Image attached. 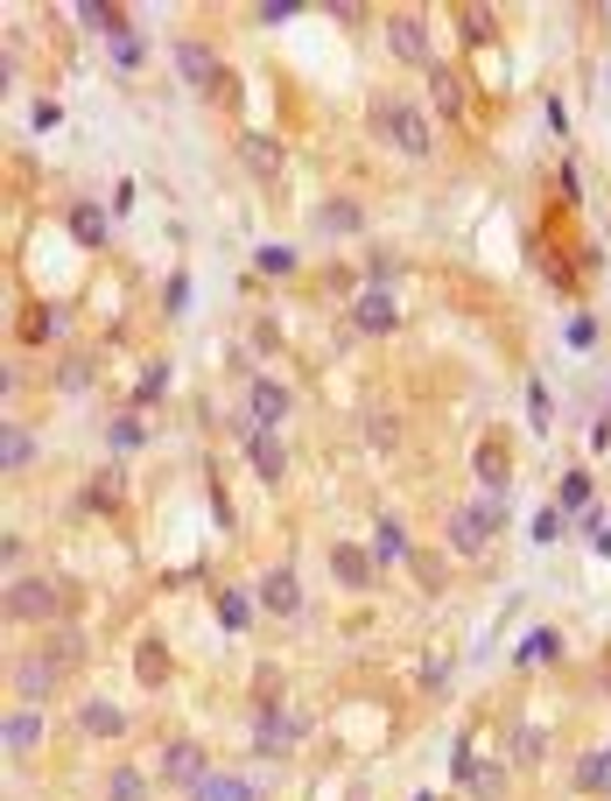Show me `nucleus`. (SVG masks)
<instances>
[{
    "label": "nucleus",
    "instance_id": "f257e3e1",
    "mask_svg": "<svg viewBox=\"0 0 611 801\" xmlns=\"http://www.w3.org/2000/svg\"><path fill=\"white\" fill-rule=\"evenodd\" d=\"M366 127H373L387 148L415 156V162H429V156H436V120H429L422 106H415V92H373Z\"/></svg>",
    "mask_w": 611,
    "mask_h": 801
},
{
    "label": "nucleus",
    "instance_id": "f03ea898",
    "mask_svg": "<svg viewBox=\"0 0 611 801\" xmlns=\"http://www.w3.org/2000/svg\"><path fill=\"white\" fill-rule=\"evenodd\" d=\"M302 738H310V717L289 711L275 682H260V690H254V717H246V752H254V759H289Z\"/></svg>",
    "mask_w": 611,
    "mask_h": 801
},
{
    "label": "nucleus",
    "instance_id": "7ed1b4c3",
    "mask_svg": "<svg viewBox=\"0 0 611 801\" xmlns=\"http://www.w3.org/2000/svg\"><path fill=\"white\" fill-rule=\"evenodd\" d=\"M71 590L64 577H43V569H22V577H8V619L14 626H56L71 612Z\"/></svg>",
    "mask_w": 611,
    "mask_h": 801
},
{
    "label": "nucleus",
    "instance_id": "20e7f679",
    "mask_svg": "<svg viewBox=\"0 0 611 801\" xmlns=\"http://www.w3.org/2000/svg\"><path fill=\"white\" fill-rule=\"evenodd\" d=\"M500 527H506V506L500 500H471V506H450V521H443V548L457 563H479L492 542H500Z\"/></svg>",
    "mask_w": 611,
    "mask_h": 801
},
{
    "label": "nucleus",
    "instance_id": "39448f33",
    "mask_svg": "<svg viewBox=\"0 0 611 801\" xmlns=\"http://www.w3.org/2000/svg\"><path fill=\"white\" fill-rule=\"evenodd\" d=\"M64 682H71V668L56 661L50 647H22V654L8 661V690H14V703H29V711H43Z\"/></svg>",
    "mask_w": 611,
    "mask_h": 801
},
{
    "label": "nucleus",
    "instance_id": "423d86ee",
    "mask_svg": "<svg viewBox=\"0 0 611 801\" xmlns=\"http://www.w3.org/2000/svg\"><path fill=\"white\" fill-rule=\"evenodd\" d=\"M169 56H176V78L197 92V99H225V78H233V71H225V56L204 43V35H176Z\"/></svg>",
    "mask_w": 611,
    "mask_h": 801
},
{
    "label": "nucleus",
    "instance_id": "0eeeda50",
    "mask_svg": "<svg viewBox=\"0 0 611 801\" xmlns=\"http://www.w3.org/2000/svg\"><path fill=\"white\" fill-rule=\"evenodd\" d=\"M239 415H246L254 429H275V436H281V429L296 423V387L254 366V373H246V408H239Z\"/></svg>",
    "mask_w": 611,
    "mask_h": 801
},
{
    "label": "nucleus",
    "instance_id": "6e6552de",
    "mask_svg": "<svg viewBox=\"0 0 611 801\" xmlns=\"http://www.w3.org/2000/svg\"><path fill=\"white\" fill-rule=\"evenodd\" d=\"M233 436H239V457H246V471H254V479L275 492L281 479H289V444H281L275 429H254L246 423V415H233Z\"/></svg>",
    "mask_w": 611,
    "mask_h": 801
},
{
    "label": "nucleus",
    "instance_id": "1a4fd4ad",
    "mask_svg": "<svg viewBox=\"0 0 611 801\" xmlns=\"http://www.w3.org/2000/svg\"><path fill=\"white\" fill-rule=\"evenodd\" d=\"M450 780L464 788L471 801H506V767H492V759L471 746V738H457V752H450Z\"/></svg>",
    "mask_w": 611,
    "mask_h": 801
},
{
    "label": "nucleus",
    "instance_id": "9d476101",
    "mask_svg": "<svg viewBox=\"0 0 611 801\" xmlns=\"http://www.w3.org/2000/svg\"><path fill=\"white\" fill-rule=\"evenodd\" d=\"M71 731L92 738V746H120V738L133 731V717L112 696H78V703H71Z\"/></svg>",
    "mask_w": 611,
    "mask_h": 801
},
{
    "label": "nucleus",
    "instance_id": "9b49d317",
    "mask_svg": "<svg viewBox=\"0 0 611 801\" xmlns=\"http://www.w3.org/2000/svg\"><path fill=\"white\" fill-rule=\"evenodd\" d=\"M345 323H352L358 338H394L400 331V296L394 289H366V281H358L352 302H345Z\"/></svg>",
    "mask_w": 611,
    "mask_h": 801
},
{
    "label": "nucleus",
    "instance_id": "f8f14e48",
    "mask_svg": "<svg viewBox=\"0 0 611 801\" xmlns=\"http://www.w3.org/2000/svg\"><path fill=\"white\" fill-rule=\"evenodd\" d=\"M204 773H218V767H212V752H204L197 738H162V759H156V780H162V788L190 794Z\"/></svg>",
    "mask_w": 611,
    "mask_h": 801
},
{
    "label": "nucleus",
    "instance_id": "ddd939ff",
    "mask_svg": "<svg viewBox=\"0 0 611 801\" xmlns=\"http://www.w3.org/2000/svg\"><path fill=\"white\" fill-rule=\"evenodd\" d=\"M233 156H239V169H246L254 183H281V177H289V148H281L275 134H260V127H239Z\"/></svg>",
    "mask_w": 611,
    "mask_h": 801
},
{
    "label": "nucleus",
    "instance_id": "4468645a",
    "mask_svg": "<svg viewBox=\"0 0 611 801\" xmlns=\"http://www.w3.org/2000/svg\"><path fill=\"white\" fill-rule=\"evenodd\" d=\"M254 598H260V612H275L281 626H296L310 605H302V577L289 563H275V569H260V584H254Z\"/></svg>",
    "mask_w": 611,
    "mask_h": 801
},
{
    "label": "nucleus",
    "instance_id": "2eb2a0df",
    "mask_svg": "<svg viewBox=\"0 0 611 801\" xmlns=\"http://www.w3.org/2000/svg\"><path fill=\"white\" fill-rule=\"evenodd\" d=\"M127 479H133V471L120 464V457H112L106 471H92V479L78 485V513H106V521H120V513H127Z\"/></svg>",
    "mask_w": 611,
    "mask_h": 801
},
{
    "label": "nucleus",
    "instance_id": "dca6fc26",
    "mask_svg": "<svg viewBox=\"0 0 611 801\" xmlns=\"http://www.w3.org/2000/svg\"><path fill=\"white\" fill-rule=\"evenodd\" d=\"M64 233L78 239L85 254H106V246H112V212H106L99 197H85V190H78V197L64 204Z\"/></svg>",
    "mask_w": 611,
    "mask_h": 801
},
{
    "label": "nucleus",
    "instance_id": "f3484780",
    "mask_svg": "<svg viewBox=\"0 0 611 801\" xmlns=\"http://www.w3.org/2000/svg\"><path fill=\"white\" fill-rule=\"evenodd\" d=\"M387 43H394V56H400V64H436V56H429V14L422 8H394L387 14Z\"/></svg>",
    "mask_w": 611,
    "mask_h": 801
},
{
    "label": "nucleus",
    "instance_id": "a211bd4d",
    "mask_svg": "<svg viewBox=\"0 0 611 801\" xmlns=\"http://www.w3.org/2000/svg\"><path fill=\"white\" fill-rule=\"evenodd\" d=\"M310 233L317 239H358L366 233V204L358 197H317L310 204Z\"/></svg>",
    "mask_w": 611,
    "mask_h": 801
},
{
    "label": "nucleus",
    "instance_id": "6ab92c4d",
    "mask_svg": "<svg viewBox=\"0 0 611 801\" xmlns=\"http://www.w3.org/2000/svg\"><path fill=\"white\" fill-rule=\"evenodd\" d=\"M331 577L337 590H379V563H373V548H358V542H331Z\"/></svg>",
    "mask_w": 611,
    "mask_h": 801
},
{
    "label": "nucleus",
    "instance_id": "aec40b11",
    "mask_svg": "<svg viewBox=\"0 0 611 801\" xmlns=\"http://www.w3.org/2000/svg\"><path fill=\"white\" fill-rule=\"evenodd\" d=\"M422 85H429V99H436V113H443L450 127H471V92H464V78H457L450 64H429Z\"/></svg>",
    "mask_w": 611,
    "mask_h": 801
},
{
    "label": "nucleus",
    "instance_id": "412c9836",
    "mask_svg": "<svg viewBox=\"0 0 611 801\" xmlns=\"http://www.w3.org/2000/svg\"><path fill=\"white\" fill-rule=\"evenodd\" d=\"M43 738H50L43 711L14 703V711H8V724H0V746H8V759H35V752H43Z\"/></svg>",
    "mask_w": 611,
    "mask_h": 801
},
{
    "label": "nucleus",
    "instance_id": "4be33fe9",
    "mask_svg": "<svg viewBox=\"0 0 611 801\" xmlns=\"http://www.w3.org/2000/svg\"><path fill=\"white\" fill-rule=\"evenodd\" d=\"M373 563L379 569H408L415 563V534H408L400 513H379V521H373Z\"/></svg>",
    "mask_w": 611,
    "mask_h": 801
},
{
    "label": "nucleus",
    "instance_id": "5701e85b",
    "mask_svg": "<svg viewBox=\"0 0 611 801\" xmlns=\"http://www.w3.org/2000/svg\"><path fill=\"white\" fill-rule=\"evenodd\" d=\"M212 612H218V626H225V633H254V612H260V598H254V590H246V584H212Z\"/></svg>",
    "mask_w": 611,
    "mask_h": 801
},
{
    "label": "nucleus",
    "instance_id": "b1692460",
    "mask_svg": "<svg viewBox=\"0 0 611 801\" xmlns=\"http://www.w3.org/2000/svg\"><path fill=\"white\" fill-rule=\"evenodd\" d=\"M556 661H569V640L556 626H527V633L513 640V668H556Z\"/></svg>",
    "mask_w": 611,
    "mask_h": 801
},
{
    "label": "nucleus",
    "instance_id": "393cba45",
    "mask_svg": "<svg viewBox=\"0 0 611 801\" xmlns=\"http://www.w3.org/2000/svg\"><path fill=\"white\" fill-rule=\"evenodd\" d=\"M35 457H43L35 429L22 423V415H8V423H0V471H8V479H22V471L35 464Z\"/></svg>",
    "mask_w": 611,
    "mask_h": 801
},
{
    "label": "nucleus",
    "instance_id": "a878e982",
    "mask_svg": "<svg viewBox=\"0 0 611 801\" xmlns=\"http://www.w3.org/2000/svg\"><path fill=\"white\" fill-rule=\"evenodd\" d=\"M183 801H267V788H260V780H246V773H225L218 767V773H204Z\"/></svg>",
    "mask_w": 611,
    "mask_h": 801
},
{
    "label": "nucleus",
    "instance_id": "bb28decb",
    "mask_svg": "<svg viewBox=\"0 0 611 801\" xmlns=\"http://www.w3.org/2000/svg\"><path fill=\"white\" fill-rule=\"evenodd\" d=\"M71 22L92 29V35H106V43L133 35V14H127V8H106V0H78V8H71Z\"/></svg>",
    "mask_w": 611,
    "mask_h": 801
},
{
    "label": "nucleus",
    "instance_id": "cd10ccee",
    "mask_svg": "<svg viewBox=\"0 0 611 801\" xmlns=\"http://www.w3.org/2000/svg\"><path fill=\"white\" fill-rule=\"evenodd\" d=\"M106 450L120 457V464H127L133 450H148V415H141V408H120V415L106 423Z\"/></svg>",
    "mask_w": 611,
    "mask_h": 801
},
{
    "label": "nucleus",
    "instance_id": "c85d7f7f",
    "mask_svg": "<svg viewBox=\"0 0 611 801\" xmlns=\"http://www.w3.org/2000/svg\"><path fill=\"white\" fill-rule=\"evenodd\" d=\"M156 794V780H148L133 759H120V767H106V780H99V801H148Z\"/></svg>",
    "mask_w": 611,
    "mask_h": 801
},
{
    "label": "nucleus",
    "instance_id": "c756f323",
    "mask_svg": "<svg viewBox=\"0 0 611 801\" xmlns=\"http://www.w3.org/2000/svg\"><path fill=\"white\" fill-rule=\"evenodd\" d=\"M71 323V310L64 302H29L22 310V323H14V338H22V345H43V338H56Z\"/></svg>",
    "mask_w": 611,
    "mask_h": 801
},
{
    "label": "nucleus",
    "instance_id": "7c9ffc66",
    "mask_svg": "<svg viewBox=\"0 0 611 801\" xmlns=\"http://www.w3.org/2000/svg\"><path fill=\"white\" fill-rule=\"evenodd\" d=\"M471 471H479V485L492 492V500H506V479H513V471H506V444H500V436H485V444L471 450Z\"/></svg>",
    "mask_w": 611,
    "mask_h": 801
},
{
    "label": "nucleus",
    "instance_id": "2f4dec72",
    "mask_svg": "<svg viewBox=\"0 0 611 801\" xmlns=\"http://www.w3.org/2000/svg\"><path fill=\"white\" fill-rule=\"evenodd\" d=\"M254 267H260V275H275V281H289V275H302V246L260 239V246H254Z\"/></svg>",
    "mask_w": 611,
    "mask_h": 801
},
{
    "label": "nucleus",
    "instance_id": "473e14b6",
    "mask_svg": "<svg viewBox=\"0 0 611 801\" xmlns=\"http://www.w3.org/2000/svg\"><path fill=\"white\" fill-rule=\"evenodd\" d=\"M556 506L569 513V521H583V513L598 506V479H590V471H562V485H556Z\"/></svg>",
    "mask_w": 611,
    "mask_h": 801
},
{
    "label": "nucleus",
    "instance_id": "72a5a7b5",
    "mask_svg": "<svg viewBox=\"0 0 611 801\" xmlns=\"http://www.w3.org/2000/svg\"><path fill=\"white\" fill-rule=\"evenodd\" d=\"M133 675H141L148 690H162V682H169V654H162V640H156V633L133 640Z\"/></svg>",
    "mask_w": 611,
    "mask_h": 801
},
{
    "label": "nucleus",
    "instance_id": "f704fd0d",
    "mask_svg": "<svg viewBox=\"0 0 611 801\" xmlns=\"http://www.w3.org/2000/svg\"><path fill=\"white\" fill-rule=\"evenodd\" d=\"M92 380H99V366H92V359H85V352H64V366H56V373H50V387H56V394H85V387H92Z\"/></svg>",
    "mask_w": 611,
    "mask_h": 801
},
{
    "label": "nucleus",
    "instance_id": "c9c22d12",
    "mask_svg": "<svg viewBox=\"0 0 611 801\" xmlns=\"http://www.w3.org/2000/svg\"><path fill=\"white\" fill-rule=\"evenodd\" d=\"M415 260H400V254H387V246H366V289H394L400 275H408Z\"/></svg>",
    "mask_w": 611,
    "mask_h": 801
},
{
    "label": "nucleus",
    "instance_id": "e433bc0d",
    "mask_svg": "<svg viewBox=\"0 0 611 801\" xmlns=\"http://www.w3.org/2000/svg\"><path fill=\"white\" fill-rule=\"evenodd\" d=\"M162 394H169V359H148L141 380H133V400H127V408H156Z\"/></svg>",
    "mask_w": 611,
    "mask_h": 801
},
{
    "label": "nucleus",
    "instance_id": "4c0bfd02",
    "mask_svg": "<svg viewBox=\"0 0 611 801\" xmlns=\"http://www.w3.org/2000/svg\"><path fill=\"white\" fill-rule=\"evenodd\" d=\"M577 794H611V746L577 759Z\"/></svg>",
    "mask_w": 611,
    "mask_h": 801
},
{
    "label": "nucleus",
    "instance_id": "58836bf2",
    "mask_svg": "<svg viewBox=\"0 0 611 801\" xmlns=\"http://www.w3.org/2000/svg\"><path fill=\"white\" fill-rule=\"evenodd\" d=\"M190 302H197V289H190V275L176 267V275L162 281V323H183V310H190Z\"/></svg>",
    "mask_w": 611,
    "mask_h": 801
},
{
    "label": "nucleus",
    "instance_id": "ea45409f",
    "mask_svg": "<svg viewBox=\"0 0 611 801\" xmlns=\"http://www.w3.org/2000/svg\"><path fill=\"white\" fill-rule=\"evenodd\" d=\"M457 35H464V43H492V35H500V14L492 8H457Z\"/></svg>",
    "mask_w": 611,
    "mask_h": 801
},
{
    "label": "nucleus",
    "instance_id": "a19ab883",
    "mask_svg": "<svg viewBox=\"0 0 611 801\" xmlns=\"http://www.w3.org/2000/svg\"><path fill=\"white\" fill-rule=\"evenodd\" d=\"M246 22H254V29H281V22H302V0H260V8H246Z\"/></svg>",
    "mask_w": 611,
    "mask_h": 801
},
{
    "label": "nucleus",
    "instance_id": "79ce46f5",
    "mask_svg": "<svg viewBox=\"0 0 611 801\" xmlns=\"http://www.w3.org/2000/svg\"><path fill=\"white\" fill-rule=\"evenodd\" d=\"M527 534H534L542 548H548V542H562V534H569V513H562V506H542V513H534V527H527Z\"/></svg>",
    "mask_w": 611,
    "mask_h": 801
},
{
    "label": "nucleus",
    "instance_id": "37998d69",
    "mask_svg": "<svg viewBox=\"0 0 611 801\" xmlns=\"http://www.w3.org/2000/svg\"><path fill=\"white\" fill-rule=\"evenodd\" d=\"M112 64H120L127 78H133V71L148 64V43H141V29H133V35H120V43H112Z\"/></svg>",
    "mask_w": 611,
    "mask_h": 801
},
{
    "label": "nucleus",
    "instance_id": "c03bdc74",
    "mask_svg": "<svg viewBox=\"0 0 611 801\" xmlns=\"http://www.w3.org/2000/svg\"><path fill=\"white\" fill-rule=\"evenodd\" d=\"M562 338H569L577 352H598V338H604V331H598V317L583 310V317H569V331H562Z\"/></svg>",
    "mask_w": 611,
    "mask_h": 801
},
{
    "label": "nucleus",
    "instance_id": "a18cd8bd",
    "mask_svg": "<svg viewBox=\"0 0 611 801\" xmlns=\"http://www.w3.org/2000/svg\"><path fill=\"white\" fill-rule=\"evenodd\" d=\"M527 429H534V436L548 429V387H542L534 373H527Z\"/></svg>",
    "mask_w": 611,
    "mask_h": 801
},
{
    "label": "nucleus",
    "instance_id": "49530a36",
    "mask_svg": "<svg viewBox=\"0 0 611 801\" xmlns=\"http://www.w3.org/2000/svg\"><path fill=\"white\" fill-rule=\"evenodd\" d=\"M542 746H548V731L534 724V731H521V738H513V759H521V767H534V759H542Z\"/></svg>",
    "mask_w": 611,
    "mask_h": 801
},
{
    "label": "nucleus",
    "instance_id": "de8ad7c7",
    "mask_svg": "<svg viewBox=\"0 0 611 801\" xmlns=\"http://www.w3.org/2000/svg\"><path fill=\"white\" fill-rule=\"evenodd\" d=\"M408 577H422V590H443V563H436V556H422V548H415Z\"/></svg>",
    "mask_w": 611,
    "mask_h": 801
},
{
    "label": "nucleus",
    "instance_id": "09e8293b",
    "mask_svg": "<svg viewBox=\"0 0 611 801\" xmlns=\"http://www.w3.org/2000/svg\"><path fill=\"white\" fill-rule=\"evenodd\" d=\"M556 190H562V204H583V169L562 162V169H556Z\"/></svg>",
    "mask_w": 611,
    "mask_h": 801
},
{
    "label": "nucleus",
    "instance_id": "8fccbe9b",
    "mask_svg": "<svg viewBox=\"0 0 611 801\" xmlns=\"http://www.w3.org/2000/svg\"><path fill=\"white\" fill-rule=\"evenodd\" d=\"M204 492H212V513H218V527L233 534V500H225V479H218V471H212V479H204Z\"/></svg>",
    "mask_w": 611,
    "mask_h": 801
},
{
    "label": "nucleus",
    "instance_id": "3c124183",
    "mask_svg": "<svg viewBox=\"0 0 611 801\" xmlns=\"http://www.w3.org/2000/svg\"><path fill=\"white\" fill-rule=\"evenodd\" d=\"M450 690V661H429L422 668V696H443Z\"/></svg>",
    "mask_w": 611,
    "mask_h": 801
},
{
    "label": "nucleus",
    "instance_id": "603ef678",
    "mask_svg": "<svg viewBox=\"0 0 611 801\" xmlns=\"http://www.w3.org/2000/svg\"><path fill=\"white\" fill-rule=\"evenodd\" d=\"M0 556H8V577H22V563H29V542H22V534H8V542H0Z\"/></svg>",
    "mask_w": 611,
    "mask_h": 801
},
{
    "label": "nucleus",
    "instance_id": "864d4df0",
    "mask_svg": "<svg viewBox=\"0 0 611 801\" xmlns=\"http://www.w3.org/2000/svg\"><path fill=\"white\" fill-rule=\"evenodd\" d=\"M323 14H331V22H345V29H358V22H366V8H352V0H331Z\"/></svg>",
    "mask_w": 611,
    "mask_h": 801
},
{
    "label": "nucleus",
    "instance_id": "5fc2aeb1",
    "mask_svg": "<svg viewBox=\"0 0 611 801\" xmlns=\"http://www.w3.org/2000/svg\"><path fill=\"white\" fill-rule=\"evenodd\" d=\"M133 190H141L133 177H120V183H112V218H120V212H133Z\"/></svg>",
    "mask_w": 611,
    "mask_h": 801
},
{
    "label": "nucleus",
    "instance_id": "6e6d98bb",
    "mask_svg": "<svg viewBox=\"0 0 611 801\" xmlns=\"http://www.w3.org/2000/svg\"><path fill=\"white\" fill-rule=\"evenodd\" d=\"M366 436H373V444H379V450H387V444H394V423H387V408H373V423H366Z\"/></svg>",
    "mask_w": 611,
    "mask_h": 801
},
{
    "label": "nucleus",
    "instance_id": "4d7b16f0",
    "mask_svg": "<svg viewBox=\"0 0 611 801\" xmlns=\"http://www.w3.org/2000/svg\"><path fill=\"white\" fill-rule=\"evenodd\" d=\"M548 127H556V134H562V141H569V106L556 99V92H548Z\"/></svg>",
    "mask_w": 611,
    "mask_h": 801
},
{
    "label": "nucleus",
    "instance_id": "13d9d810",
    "mask_svg": "<svg viewBox=\"0 0 611 801\" xmlns=\"http://www.w3.org/2000/svg\"><path fill=\"white\" fill-rule=\"evenodd\" d=\"M604 690H611V668H604Z\"/></svg>",
    "mask_w": 611,
    "mask_h": 801
},
{
    "label": "nucleus",
    "instance_id": "bf43d9fd",
    "mask_svg": "<svg viewBox=\"0 0 611 801\" xmlns=\"http://www.w3.org/2000/svg\"><path fill=\"white\" fill-rule=\"evenodd\" d=\"M415 801H436V794H415Z\"/></svg>",
    "mask_w": 611,
    "mask_h": 801
}]
</instances>
